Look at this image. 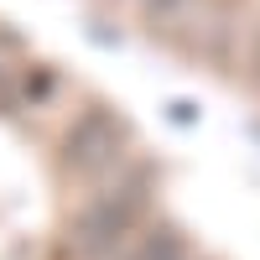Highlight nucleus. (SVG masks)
Masks as SVG:
<instances>
[{
    "mask_svg": "<svg viewBox=\"0 0 260 260\" xmlns=\"http://www.w3.org/2000/svg\"><path fill=\"white\" fill-rule=\"evenodd\" d=\"M192 6H198V0H141V11H146L151 21H167V26H172V21H182Z\"/></svg>",
    "mask_w": 260,
    "mask_h": 260,
    "instance_id": "20e7f679",
    "label": "nucleus"
},
{
    "mask_svg": "<svg viewBox=\"0 0 260 260\" xmlns=\"http://www.w3.org/2000/svg\"><path fill=\"white\" fill-rule=\"evenodd\" d=\"M130 260H192V250H187V240L177 229H151V234L136 240Z\"/></svg>",
    "mask_w": 260,
    "mask_h": 260,
    "instance_id": "7ed1b4c3",
    "label": "nucleus"
},
{
    "mask_svg": "<svg viewBox=\"0 0 260 260\" xmlns=\"http://www.w3.org/2000/svg\"><path fill=\"white\" fill-rule=\"evenodd\" d=\"M62 156H68V167L83 172V177H104V172L120 167V156H125V125L110 110H89L83 120H73L68 141H62Z\"/></svg>",
    "mask_w": 260,
    "mask_h": 260,
    "instance_id": "f03ea898",
    "label": "nucleus"
},
{
    "mask_svg": "<svg viewBox=\"0 0 260 260\" xmlns=\"http://www.w3.org/2000/svg\"><path fill=\"white\" fill-rule=\"evenodd\" d=\"M250 73H255V83H260V37H255V47H250Z\"/></svg>",
    "mask_w": 260,
    "mask_h": 260,
    "instance_id": "39448f33",
    "label": "nucleus"
},
{
    "mask_svg": "<svg viewBox=\"0 0 260 260\" xmlns=\"http://www.w3.org/2000/svg\"><path fill=\"white\" fill-rule=\"evenodd\" d=\"M146 208V192L141 187H110V192H94L83 213L73 219V245L83 255H115L125 250V234L136 229Z\"/></svg>",
    "mask_w": 260,
    "mask_h": 260,
    "instance_id": "f257e3e1",
    "label": "nucleus"
}]
</instances>
